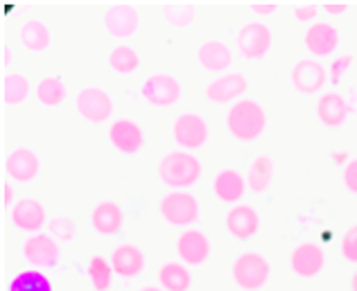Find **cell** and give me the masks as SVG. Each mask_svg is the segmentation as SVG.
Instances as JSON below:
<instances>
[{
	"mask_svg": "<svg viewBox=\"0 0 357 291\" xmlns=\"http://www.w3.org/2000/svg\"><path fill=\"white\" fill-rule=\"evenodd\" d=\"M140 65V54L134 45L120 43L109 54V68L118 74H134Z\"/></svg>",
	"mask_w": 357,
	"mask_h": 291,
	"instance_id": "f1b7e54d",
	"label": "cell"
},
{
	"mask_svg": "<svg viewBox=\"0 0 357 291\" xmlns=\"http://www.w3.org/2000/svg\"><path fill=\"white\" fill-rule=\"evenodd\" d=\"M111 267H114V274H118L125 283L134 280L138 274H143L145 269V253L140 251L136 244L131 242H122L111 251Z\"/></svg>",
	"mask_w": 357,
	"mask_h": 291,
	"instance_id": "e0dca14e",
	"label": "cell"
},
{
	"mask_svg": "<svg viewBox=\"0 0 357 291\" xmlns=\"http://www.w3.org/2000/svg\"><path fill=\"white\" fill-rule=\"evenodd\" d=\"M342 181H344V187H346V190L353 192V194H357V158H351V161L344 165Z\"/></svg>",
	"mask_w": 357,
	"mask_h": 291,
	"instance_id": "8d00e7d4",
	"label": "cell"
},
{
	"mask_svg": "<svg viewBox=\"0 0 357 291\" xmlns=\"http://www.w3.org/2000/svg\"><path fill=\"white\" fill-rule=\"evenodd\" d=\"M91 223L93 228H96V233L100 235H116L122 223H125V212H122V208L116 203V201H100L96 208H93L91 212Z\"/></svg>",
	"mask_w": 357,
	"mask_h": 291,
	"instance_id": "cb8c5ba5",
	"label": "cell"
},
{
	"mask_svg": "<svg viewBox=\"0 0 357 291\" xmlns=\"http://www.w3.org/2000/svg\"><path fill=\"white\" fill-rule=\"evenodd\" d=\"M274 174H276L274 161H271L267 154H260L251 161L249 172L244 178H247V187L251 192L262 194V192H267V187L271 185V181H274Z\"/></svg>",
	"mask_w": 357,
	"mask_h": 291,
	"instance_id": "484cf974",
	"label": "cell"
},
{
	"mask_svg": "<svg viewBox=\"0 0 357 291\" xmlns=\"http://www.w3.org/2000/svg\"><path fill=\"white\" fill-rule=\"evenodd\" d=\"M75 111L79 113L91 125H105L111 118H114V97L109 95L105 88L100 86H86L77 93L75 97Z\"/></svg>",
	"mask_w": 357,
	"mask_h": 291,
	"instance_id": "8992f818",
	"label": "cell"
},
{
	"mask_svg": "<svg viewBox=\"0 0 357 291\" xmlns=\"http://www.w3.org/2000/svg\"><path fill=\"white\" fill-rule=\"evenodd\" d=\"M233 283L244 291H258L269 283L271 269L265 255L258 251H244L242 255L236 258L231 267Z\"/></svg>",
	"mask_w": 357,
	"mask_h": 291,
	"instance_id": "277c9868",
	"label": "cell"
},
{
	"mask_svg": "<svg viewBox=\"0 0 357 291\" xmlns=\"http://www.w3.org/2000/svg\"><path fill=\"white\" fill-rule=\"evenodd\" d=\"M247 88H249V81L242 72H227V74L215 77L208 86H206L204 95L208 102H215V104H229V102L242 100Z\"/></svg>",
	"mask_w": 357,
	"mask_h": 291,
	"instance_id": "9a60e30c",
	"label": "cell"
},
{
	"mask_svg": "<svg viewBox=\"0 0 357 291\" xmlns=\"http://www.w3.org/2000/svg\"><path fill=\"white\" fill-rule=\"evenodd\" d=\"M163 16L172 27H188V25H192L197 9L190 3H170L163 7Z\"/></svg>",
	"mask_w": 357,
	"mask_h": 291,
	"instance_id": "d6a6232c",
	"label": "cell"
},
{
	"mask_svg": "<svg viewBox=\"0 0 357 291\" xmlns=\"http://www.w3.org/2000/svg\"><path fill=\"white\" fill-rule=\"evenodd\" d=\"M34 95L39 100V104H43V107H50V109L59 107L66 100V84L61 77H57V74H48V77H43L39 84H36Z\"/></svg>",
	"mask_w": 357,
	"mask_h": 291,
	"instance_id": "83f0119b",
	"label": "cell"
},
{
	"mask_svg": "<svg viewBox=\"0 0 357 291\" xmlns=\"http://www.w3.org/2000/svg\"><path fill=\"white\" fill-rule=\"evenodd\" d=\"M181 95H183L181 81L170 72L147 74L143 86H140V97L149 102L152 107H161V109L176 104V102L181 100Z\"/></svg>",
	"mask_w": 357,
	"mask_h": 291,
	"instance_id": "ba28073f",
	"label": "cell"
},
{
	"mask_svg": "<svg viewBox=\"0 0 357 291\" xmlns=\"http://www.w3.org/2000/svg\"><path fill=\"white\" fill-rule=\"evenodd\" d=\"M355 111H357V109H355Z\"/></svg>",
	"mask_w": 357,
	"mask_h": 291,
	"instance_id": "7dc6e473",
	"label": "cell"
},
{
	"mask_svg": "<svg viewBox=\"0 0 357 291\" xmlns=\"http://www.w3.org/2000/svg\"><path fill=\"white\" fill-rule=\"evenodd\" d=\"M109 143L114 145L116 152L120 154H134L140 152L145 145V134L136 120L131 118H118L109 125Z\"/></svg>",
	"mask_w": 357,
	"mask_h": 291,
	"instance_id": "4fadbf2b",
	"label": "cell"
},
{
	"mask_svg": "<svg viewBox=\"0 0 357 291\" xmlns=\"http://www.w3.org/2000/svg\"><path fill=\"white\" fill-rule=\"evenodd\" d=\"M333 158H335L337 163H344V165L349 163V156H346V154H337V152H335V154H333Z\"/></svg>",
	"mask_w": 357,
	"mask_h": 291,
	"instance_id": "ee69618b",
	"label": "cell"
},
{
	"mask_svg": "<svg viewBox=\"0 0 357 291\" xmlns=\"http://www.w3.org/2000/svg\"><path fill=\"white\" fill-rule=\"evenodd\" d=\"M21 255L32 269H48L59 262L61 246L50 233H32L21 244Z\"/></svg>",
	"mask_w": 357,
	"mask_h": 291,
	"instance_id": "9c48e42d",
	"label": "cell"
},
{
	"mask_svg": "<svg viewBox=\"0 0 357 291\" xmlns=\"http://www.w3.org/2000/svg\"><path fill=\"white\" fill-rule=\"evenodd\" d=\"M353 65V54L351 52H344L340 54V57H335L331 68H328V79L331 81H340L346 72H349V68Z\"/></svg>",
	"mask_w": 357,
	"mask_h": 291,
	"instance_id": "e575fe53",
	"label": "cell"
},
{
	"mask_svg": "<svg viewBox=\"0 0 357 291\" xmlns=\"http://www.w3.org/2000/svg\"><path fill=\"white\" fill-rule=\"evenodd\" d=\"M247 192V178L233 167H224L213 176V194L218 196L222 203L236 205Z\"/></svg>",
	"mask_w": 357,
	"mask_h": 291,
	"instance_id": "603a6c76",
	"label": "cell"
},
{
	"mask_svg": "<svg viewBox=\"0 0 357 291\" xmlns=\"http://www.w3.org/2000/svg\"><path fill=\"white\" fill-rule=\"evenodd\" d=\"M18 36H21L23 48L30 52H43V50H48L52 43L50 27L43 21H25Z\"/></svg>",
	"mask_w": 357,
	"mask_h": 291,
	"instance_id": "4316f807",
	"label": "cell"
},
{
	"mask_svg": "<svg viewBox=\"0 0 357 291\" xmlns=\"http://www.w3.org/2000/svg\"><path fill=\"white\" fill-rule=\"evenodd\" d=\"M9 219H12V223L18 230H25L30 235L39 233L45 223H48V219H45V208L36 199H32V196H25V199L16 201Z\"/></svg>",
	"mask_w": 357,
	"mask_h": 291,
	"instance_id": "44dd1931",
	"label": "cell"
},
{
	"mask_svg": "<svg viewBox=\"0 0 357 291\" xmlns=\"http://www.w3.org/2000/svg\"><path fill=\"white\" fill-rule=\"evenodd\" d=\"M9 291H52V283L45 274L30 269L14 276V280L9 283Z\"/></svg>",
	"mask_w": 357,
	"mask_h": 291,
	"instance_id": "1f68e13d",
	"label": "cell"
},
{
	"mask_svg": "<svg viewBox=\"0 0 357 291\" xmlns=\"http://www.w3.org/2000/svg\"><path fill=\"white\" fill-rule=\"evenodd\" d=\"M233 59H236L233 57V50L224 41H218V39L204 41L199 48H197V61H199V65L206 72H213V74L227 72L233 65Z\"/></svg>",
	"mask_w": 357,
	"mask_h": 291,
	"instance_id": "ffe728a7",
	"label": "cell"
},
{
	"mask_svg": "<svg viewBox=\"0 0 357 291\" xmlns=\"http://www.w3.org/2000/svg\"><path fill=\"white\" fill-rule=\"evenodd\" d=\"M9 61H12V50H9V45H3V68H7Z\"/></svg>",
	"mask_w": 357,
	"mask_h": 291,
	"instance_id": "b9f144b4",
	"label": "cell"
},
{
	"mask_svg": "<svg viewBox=\"0 0 357 291\" xmlns=\"http://www.w3.org/2000/svg\"><path fill=\"white\" fill-rule=\"evenodd\" d=\"M176 255L188 267H202L211 258V239L199 228H185L176 237Z\"/></svg>",
	"mask_w": 357,
	"mask_h": 291,
	"instance_id": "7c38bea8",
	"label": "cell"
},
{
	"mask_svg": "<svg viewBox=\"0 0 357 291\" xmlns=\"http://www.w3.org/2000/svg\"><path fill=\"white\" fill-rule=\"evenodd\" d=\"M340 41H342L340 30L328 21H314L303 36L305 50L312 57H317V61H321L324 57H333L335 50L340 48Z\"/></svg>",
	"mask_w": 357,
	"mask_h": 291,
	"instance_id": "8fae6325",
	"label": "cell"
},
{
	"mask_svg": "<svg viewBox=\"0 0 357 291\" xmlns=\"http://www.w3.org/2000/svg\"><path fill=\"white\" fill-rule=\"evenodd\" d=\"M349 93H351V100H349V107H351V111H353V109H357V91H355V88H351Z\"/></svg>",
	"mask_w": 357,
	"mask_h": 291,
	"instance_id": "7bdbcfd3",
	"label": "cell"
},
{
	"mask_svg": "<svg viewBox=\"0 0 357 291\" xmlns=\"http://www.w3.org/2000/svg\"><path fill=\"white\" fill-rule=\"evenodd\" d=\"M342 255L349 260L351 265H357V223L344 233V237H342Z\"/></svg>",
	"mask_w": 357,
	"mask_h": 291,
	"instance_id": "d590c367",
	"label": "cell"
},
{
	"mask_svg": "<svg viewBox=\"0 0 357 291\" xmlns=\"http://www.w3.org/2000/svg\"><path fill=\"white\" fill-rule=\"evenodd\" d=\"M328 79V68L317 59H298L292 65V86L301 95H319Z\"/></svg>",
	"mask_w": 357,
	"mask_h": 291,
	"instance_id": "30bf717a",
	"label": "cell"
},
{
	"mask_svg": "<svg viewBox=\"0 0 357 291\" xmlns=\"http://www.w3.org/2000/svg\"><path fill=\"white\" fill-rule=\"evenodd\" d=\"M321 9H324L326 14H333V16H337V14L349 12V5H346V3H342V5H324Z\"/></svg>",
	"mask_w": 357,
	"mask_h": 291,
	"instance_id": "60d3db41",
	"label": "cell"
},
{
	"mask_svg": "<svg viewBox=\"0 0 357 291\" xmlns=\"http://www.w3.org/2000/svg\"><path fill=\"white\" fill-rule=\"evenodd\" d=\"M41 172L39 154L32 152L30 147H16L5 158V174L16 183H30Z\"/></svg>",
	"mask_w": 357,
	"mask_h": 291,
	"instance_id": "2e32d148",
	"label": "cell"
},
{
	"mask_svg": "<svg viewBox=\"0 0 357 291\" xmlns=\"http://www.w3.org/2000/svg\"><path fill=\"white\" fill-rule=\"evenodd\" d=\"M45 228L57 242H73L75 239V223L70 217H52L45 223Z\"/></svg>",
	"mask_w": 357,
	"mask_h": 291,
	"instance_id": "836d02e7",
	"label": "cell"
},
{
	"mask_svg": "<svg viewBox=\"0 0 357 291\" xmlns=\"http://www.w3.org/2000/svg\"><path fill=\"white\" fill-rule=\"evenodd\" d=\"M260 228V214L249 203H236L227 212V230L236 239H249Z\"/></svg>",
	"mask_w": 357,
	"mask_h": 291,
	"instance_id": "7402d4cb",
	"label": "cell"
},
{
	"mask_svg": "<svg viewBox=\"0 0 357 291\" xmlns=\"http://www.w3.org/2000/svg\"><path fill=\"white\" fill-rule=\"evenodd\" d=\"M14 203V187L12 183H3V208H12Z\"/></svg>",
	"mask_w": 357,
	"mask_h": 291,
	"instance_id": "ab89813d",
	"label": "cell"
},
{
	"mask_svg": "<svg viewBox=\"0 0 357 291\" xmlns=\"http://www.w3.org/2000/svg\"><path fill=\"white\" fill-rule=\"evenodd\" d=\"M317 14H319V7L317 5H298V7H294V18H296L301 25L317 21Z\"/></svg>",
	"mask_w": 357,
	"mask_h": 291,
	"instance_id": "74e56055",
	"label": "cell"
},
{
	"mask_svg": "<svg viewBox=\"0 0 357 291\" xmlns=\"http://www.w3.org/2000/svg\"><path fill=\"white\" fill-rule=\"evenodd\" d=\"M317 118L321 120V125L328 129H340L346 125L351 113L349 100H346L342 93L331 91V93H321V97L317 100Z\"/></svg>",
	"mask_w": 357,
	"mask_h": 291,
	"instance_id": "d6986e66",
	"label": "cell"
},
{
	"mask_svg": "<svg viewBox=\"0 0 357 291\" xmlns=\"http://www.w3.org/2000/svg\"><path fill=\"white\" fill-rule=\"evenodd\" d=\"M249 9L253 14H258V16H269V14L276 12L278 5L276 3H269V5H256V3H253V5H249Z\"/></svg>",
	"mask_w": 357,
	"mask_h": 291,
	"instance_id": "f35d334b",
	"label": "cell"
},
{
	"mask_svg": "<svg viewBox=\"0 0 357 291\" xmlns=\"http://www.w3.org/2000/svg\"><path fill=\"white\" fill-rule=\"evenodd\" d=\"M227 129L233 138L244 140H256L262 136V131L267 129V111L258 100L242 97L233 102L229 113H227Z\"/></svg>",
	"mask_w": 357,
	"mask_h": 291,
	"instance_id": "7a4b0ae2",
	"label": "cell"
},
{
	"mask_svg": "<svg viewBox=\"0 0 357 291\" xmlns=\"http://www.w3.org/2000/svg\"><path fill=\"white\" fill-rule=\"evenodd\" d=\"M140 27V14L134 5L116 3L105 12V30L114 39H131Z\"/></svg>",
	"mask_w": 357,
	"mask_h": 291,
	"instance_id": "5bb4252c",
	"label": "cell"
},
{
	"mask_svg": "<svg viewBox=\"0 0 357 291\" xmlns=\"http://www.w3.org/2000/svg\"><path fill=\"white\" fill-rule=\"evenodd\" d=\"M326 265V251L317 242H303L289 255V267L298 278H314Z\"/></svg>",
	"mask_w": 357,
	"mask_h": 291,
	"instance_id": "ac0fdd59",
	"label": "cell"
},
{
	"mask_svg": "<svg viewBox=\"0 0 357 291\" xmlns=\"http://www.w3.org/2000/svg\"><path fill=\"white\" fill-rule=\"evenodd\" d=\"M27 97H30V81L18 72L5 74L3 77V102L5 104L7 107L23 104Z\"/></svg>",
	"mask_w": 357,
	"mask_h": 291,
	"instance_id": "f546056e",
	"label": "cell"
},
{
	"mask_svg": "<svg viewBox=\"0 0 357 291\" xmlns=\"http://www.w3.org/2000/svg\"><path fill=\"white\" fill-rule=\"evenodd\" d=\"M86 274L91 278V285L96 291H107L111 287V280H114V267L111 262L102 255H93L86 265Z\"/></svg>",
	"mask_w": 357,
	"mask_h": 291,
	"instance_id": "4dcf8cb0",
	"label": "cell"
},
{
	"mask_svg": "<svg viewBox=\"0 0 357 291\" xmlns=\"http://www.w3.org/2000/svg\"><path fill=\"white\" fill-rule=\"evenodd\" d=\"M236 45H238L240 57L251 59V61L262 59V57H267L271 45H274V32H271V27L267 23L251 21L238 30Z\"/></svg>",
	"mask_w": 357,
	"mask_h": 291,
	"instance_id": "52a82bcc",
	"label": "cell"
},
{
	"mask_svg": "<svg viewBox=\"0 0 357 291\" xmlns=\"http://www.w3.org/2000/svg\"><path fill=\"white\" fill-rule=\"evenodd\" d=\"M158 285L165 291H188L192 285V274L188 265L176 260H167L158 267Z\"/></svg>",
	"mask_w": 357,
	"mask_h": 291,
	"instance_id": "d4e9b609",
	"label": "cell"
},
{
	"mask_svg": "<svg viewBox=\"0 0 357 291\" xmlns=\"http://www.w3.org/2000/svg\"><path fill=\"white\" fill-rule=\"evenodd\" d=\"M140 291H165L163 287H156V285H147V287H143Z\"/></svg>",
	"mask_w": 357,
	"mask_h": 291,
	"instance_id": "f6af8a7d",
	"label": "cell"
},
{
	"mask_svg": "<svg viewBox=\"0 0 357 291\" xmlns=\"http://www.w3.org/2000/svg\"><path fill=\"white\" fill-rule=\"evenodd\" d=\"M158 210H161V217L170 226H181V228H190L202 217L199 199L188 190L167 192L161 199V203H158Z\"/></svg>",
	"mask_w": 357,
	"mask_h": 291,
	"instance_id": "3957f363",
	"label": "cell"
},
{
	"mask_svg": "<svg viewBox=\"0 0 357 291\" xmlns=\"http://www.w3.org/2000/svg\"><path fill=\"white\" fill-rule=\"evenodd\" d=\"M158 178L172 190H188L192 187L204 174V165L192 152L185 149H172L158 161Z\"/></svg>",
	"mask_w": 357,
	"mask_h": 291,
	"instance_id": "6da1fadb",
	"label": "cell"
},
{
	"mask_svg": "<svg viewBox=\"0 0 357 291\" xmlns=\"http://www.w3.org/2000/svg\"><path fill=\"white\" fill-rule=\"evenodd\" d=\"M351 287H353V291H357V274L353 276V283H351Z\"/></svg>",
	"mask_w": 357,
	"mask_h": 291,
	"instance_id": "bcb514c9",
	"label": "cell"
},
{
	"mask_svg": "<svg viewBox=\"0 0 357 291\" xmlns=\"http://www.w3.org/2000/svg\"><path fill=\"white\" fill-rule=\"evenodd\" d=\"M211 129L208 122L197 111H183L172 122V138L178 147H183L185 152H197L208 143Z\"/></svg>",
	"mask_w": 357,
	"mask_h": 291,
	"instance_id": "5b68a950",
	"label": "cell"
}]
</instances>
